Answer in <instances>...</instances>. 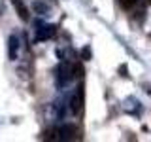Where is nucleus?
I'll return each instance as SVG.
<instances>
[{
	"label": "nucleus",
	"instance_id": "0eeeda50",
	"mask_svg": "<svg viewBox=\"0 0 151 142\" xmlns=\"http://www.w3.org/2000/svg\"><path fill=\"white\" fill-rule=\"evenodd\" d=\"M12 4H13V9H15V13L19 15V19L27 23L30 19V9H28V6L23 0H12Z\"/></svg>",
	"mask_w": 151,
	"mask_h": 142
},
{
	"label": "nucleus",
	"instance_id": "1a4fd4ad",
	"mask_svg": "<svg viewBox=\"0 0 151 142\" xmlns=\"http://www.w3.org/2000/svg\"><path fill=\"white\" fill-rule=\"evenodd\" d=\"M32 12L38 13V15H47L49 13V6L45 2H42V0H34L32 2Z\"/></svg>",
	"mask_w": 151,
	"mask_h": 142
},
{
	"label": "nucleus",
	"instance_id": "f8f14e48",
	"mask_svg": "<svg viewBox=\"0 0 151 142\" xmlns=\"http://www.w3.org/2000/svg\"><path fill=\"white\" fill-rule=\"evenodd\" d=\"M149 4H151V0H136V6H142V8L149 6Z\"/></svg>",
	"mask_w": 151,
	"mask_h": 142
},
{
	"label": "nucleus",
	"instance_id": "ddd939ff",
	"mask_svg": "<svg viewBox=\"0 0 151 142\" xmlns=\"http://www.w3.org/2000/svg\"><path fill=\"white\" fill-rule=\"evenodd\" d=\"M2 13H4V4L0 2V15H2Z\"/></svg>",
	"mask_w": 151,
	"mask_h": 142
},
{
	"label": "nucleus",
	"instance_id": "4468645a",
	"mask_svg": "<svg viewBox=\"0 0 151 142\" xmlns=\"http://www.w3.org/2000/svg\"><path fill=\"white\" fill-rule=\"evenodd\" d=\"M147 93H149V95H151V87H149V89H147Z\"/></svg>",
	"mask_w": 151,
	"mask_h": 142
},
{
	"label": "nucleus",
	"instance_id": "f257e3e1",
	"mask_svg": "<svg viewBox=\"0 0 151 142\" xmlns=\"http://www.w3.org/2000/svg\"><path fill=\"white\" fill-rule=\"evenodd\" d=\"M68 106H70L74 116H81L83 114V110H85V87H83V83H79L76 87V91L72 93V97L68 101Z\"/></svg>",
	"mask_w": 151,
	"mask_h": 142
},
{
	"label": "nucleus",
	"instance_id": "7ed1b4c3",
	"mask_svg": "<svg viewBox=\"0 0 151 142\" xmlns=\"http://www.w3.org/2000/svg\"><path fill=\"white\" fill-rule=\"evenodd\" d=\"M57 131H59V140H64V142L81 138V131L76 123H63Z\"/></svg>",
	"mask_w": 151,
	"mask_h": 142
},
{
	"label": "nucleus",
	"instance_id": "20e7f679",
	"mask_svg": "<svg viewBox=\"0 0 151 142\" xmlns=\"http://www.w3.org/2000/svg\"><path fill=\"white\" fill-rule=\"evenodd\" d=\"M57 25H53V23H44V25H38L36 28V42H45V40H53V38L57 36Z\"/></svg>",
	"mask_w": 151,
	"mask_h": 142
},
{
	"label": "nucleus",
	"instance_id": "423d86ee",
	"mask_svg": "<svg viewBox=\"0 0 151 142\" xmlns=\"http://www.w3.org/2000/svg\"><path fill=\"white\" fill-rule=\"evenodd\" d=\"M123 110L127 114H132V116H140L142 114V102L134 97L125 99V104H123Z\"/></svg>",
	"mask_w": 151,
	"mask_h": 142
},
{
	"label": "nucleus",
	"instance_id": "39448f33",
	"mask_svg": "<svg viewBox=\"0 0 151 142\" xmlns=\"http://www.w3.org/2000/svg\"><path fill=\"white\" fill-rule=\"evenodd\" d=\"M19 49H21V40L17 34H9L8 38V57L9 61H15L19 57Z\"/></svg>",
	"mask_w": 151,
	"mask_h": 142
},
{
	"label": "nucleus",
	"instance_id": "9b49d317",
	"mask_svg": "<svg viewBox=\"0 0 151 142\" xmlns=\"http://www.w3.org/2000/svg\"><path fill=\"white\" fill-rule=\"evenodd\" d=\"M119 74L123 76V78H129V68H127V64H121L119 66Z\"/></svg>",
	"mask_w": 151,
	"mask_h": 142
},
{
	"label": "nucleus",
	"instance_id": "6e6552de",
	"mask_svg": "<svg viewBox=\"0 0 151 142\" xmlns=\"http://www.w3.org/2000/svg\"><path fill=\"white\" fill-rule=\"evenodd\" d=\"M57 55H59L60 61H68V63H74V59H76V51L70 46L57 47Z\"/></svg>",
	"mask_w": 151,
	"mask_h": 142
},
{
	"label": "nucleus",
	"instance_id": "f03ea898",
	"mask_svg": "<svg viewBox=\"0 0 151 142\" xmlns=\"http://www.w3.org/2000/svg\"><path fill=\"white\" fill-rule=\"evenodd\" d=\"M74 78H76L74 63H68V61H60L59 68H57V85H59V87H64V85H68Z\"/></svg>",
	"mask_w": 151,
	"mask_h": 142
},
{
	"label": "nucleus",
	"instance_id": "9d476101",
	"mask_svg": "<svg viewBox=\"0 0 151 142\" xmlns=\"http://www.w3.org/2000/svg\"><path fill=\"white\" fill-rule=\"evenodd\" d=\"M79 57H81L83 61H91V59H93V49H91V46L81 47V51H79Z\"/></svg>",
	"mask_w": 151,
	"mask_h": 142
}]
</instances>
